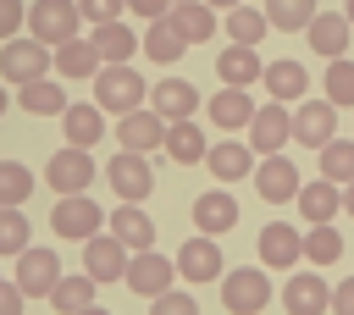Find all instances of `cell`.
Returning a JSON list of instances; mask_svg holds the SVG:
<instances>
[{
    "instance_id": "cell-46",
    "label": "cell",
    "mask_w": 354,
    "mask_h": 315,
    "mask_svg": "<svg viewBox=\"0 0 354 315\" xmlns=\"http://www.w3.org/2000/svg\"><path fill=\"white\" fill-rule=\"evenodd\" d=\"M332 315H354V276H343L332 287Z\"/></svg>"
},
{
    "instance_id": "cell-3",
    "label": "cell",
    "mask_w": 354,
    "mask_h": 315,
    "mask_svg": "<svg viewBox=\"0 0 354 315\" xmlns=\"http://www.w3.org/2000/svg\"><path fill=\"white\" fill-rule=\"evenodd\" d=\"M50 66H55V61H50V44H39L33 33L0 44V83H11V88L33 83V77H50Z\"/></svg>"
},
{
    "instance_id": "cell-8",
    "label": "cell",
    "mask_w": 354,
    "mask_h": 315,
    "mask_svg": "<svg viewBox=\"0 0 354 315\" xmlns=\"http://www.w3.org/2000/svg\"><path fill=\"white\" fill-rule=\"evenodd\" d=\"M94 155L88 149H77V144H61L55 155H50V166H44V182L55 188V193H88V182H94Z\"/></svg>"
},
{
    "instance_id": "cell-49",
    "label": "cell",
    "mask_w": 354,
    "mask_h": 315,
    "mask_svg": "<svg viewBox=\"0 0 354 315\" xmlns=\"http://www.w3.org/2000/svg\"><path fill=\"white\" fill-rule=\"evenodd\" d=\"M205 6H216V11H232V6H243V0H205Z\"/></svg>"
},
{
    "instance_id": "cell-23",
    "label": "cell",
    "mask_w": 354,
    "mask_h": 315,
    "mask_svg": "<svg viewBox=\"0 0 354 315\" xmlns=\"http://www.w3.org/2000/svg\"><path fill=\"white\" fill-rule=\"evenodd\" d=\"M304 33H310V50H315V55L337 61V55L348 50V33H354V28H348V17H343V11H315Z\"/></svg>"
},
{
    "instance_id": "cell-16",
    "label": "cell",
    "mask_w": 354,
    "mask_h": 315,
    "mask_svg": "<svg viewBox=\"0 0 354 315\" xmlns=\"http://www.w3.org/2000/svg\"><path fill=\"white\" fill-rule=\"evenodd\" d=\"M299 260H304V232L299 227H288V221L260 227V265L266 271H293Z\"/></svg>"
},
{
    "instance_id": "cell-5",
    "label": "cell",
    "mask_w": 354,
    "mask_h": 315,
    "mask_svg": "<svg viewBox=\"0 0 354 315\" xmlns=\"http://www.w3.org/2000/svg\"><path fill=\"white\" fill-rule=\"evenodd\" d=\"M77 28H83V11H77V0H33L28 6V33L39 39V44H66V39H77Z\"/></svg>"
},
{
    "instance_id": "cell-36",
    "label": "cell",
    "mask_w": 354,
    "mask_h": 315,
    "mask_svg": "<svg viewBox=\"0 0 354 315\" xmlns=\"http://www.w3.org/2000/svg\"><path fill=\"white\" fill-rule=\"evenodd\" d=\"M315 11H321L315 0H266V22L282 28V33H304Z\"/></svg>"
},
{
    "instance_id": "cell-40",
    "label": "cell",
    "mask_w": 354,
    "mask_h": 315,
    "mask_svg": "<svg viewBox=\"0 0 354 315\" xmlns=\"http://www.w3.org/2000/svg\"><path fill=\"white\" fill-rule=\"evenodd\" d=\"M33 193V171L22 160H0V204H22Z\"/></svg>"
},
{
    "instance_id": "cell-37",
    "label": "cell",
    "mask_w": 354,
    "mask_h": 315,
    "mask_svg": "<svg viewBox=\"0 0 354 315\" xmlns=\"http://www.w3.org/2000/svg\"><path fill=\"white\" fill-rule=\"evenodd\" d=\"M304 260H310V265H332V260H343V238H337L332 221H315V227L304 232Z\"/></svg>"
},
{
    "instance_id": "cell-35",
    "label": "cell",
    "mask_w": 354,
    "mask_h": 315,
    "mask_svg": "<svg viewBox=\"0 0 354 315\" xmlns=\"http://www.w3.org/2000/svg\"><path fill=\"white\" fill-rule=\"evenodd\" d=\"M221 28H227V39H232V44H260L271 22H266V11H254V6L243 0V6H232V11H227V22H221Z\"/></svg>"
},
{
    "instance_id": "cell-12",
    "label": "cell",
    "mask_w": 354,
    "mask_h": 315,
    "mask_svg": "<svg viewBox=\"0 0 354 315\" xmlns=\"http://www.w3.org/2000/svg\"><path fill=\"white\" fill-rule=\"evenodd\" d=\"M116 144H122V149H138V155H155V149L166 144V116L149 111V105L116 116Z\"/></svg>"
},
{
    "instance_id": "cell-25",
    "label": "cell",
    "mask_w": 354,
    "mask_h": 315,
    "mask_svg": "<svg viewBox=\"0 0 354 315\" xmlns=\"http://www.w3.org/2000/svg\"><path fill=\"white\" fill-rule=\"evenodd\" d=\"M205 166H210V177H216V182H238V177H254V149H249V144L221 138V144H210Z\"/></svg>"
},
{
    "instance_id": "cell-10",
    "label": "cell",
    "mask_w": 354,
    "mask_h": 315,
    "mask_svg": "<svg viewBox=\"0 0 354 315\" xmlns=\"http://www.w3.org/2000/svg\"><path fill=\"white\" fill-rule=\"evenodd\" d=\"M288 138H293V111H288L282 99L254 105V116H249V149H254V155H282Z\"/></svg>"
},
{
    "instance_id": "cell-42",
    "label": "cell",
    "mask_w": 354,
    "mask_h": 315,
    "mask_svg": "<svg viewBox=\"0 0 354 315\" xmlns=\"http://www.w3.org/2000/svg\"><path fill=\"white\" fill-rule=\"evenodd\" d=\"M149 315H199V298L183 293V287H166V293L149 298Z\"/></svg>"
},
{
    "instance_id": "cell-7",
    "label": "cell",
    "mask_w": 354,
    "mask_h": 315,
    "mask_svg": "<svg viewBox=\"0 0 354 315\" xmlns=\"http://www.w3.org/2000/svg\"><path fill=\"white\" fill-rule=\"evenodd\" d=\"M11 282H17L28 298H50V287L61 282V254H55L50 243H28V249L17 254V271H11Z\"/></svg>"
},
{
    "instance_id": "cell-2",
    "label": "cell",
    "mask_w": 354,
    "mask_h": 315,
    "mask_svg": "<svg viewBox=\"0 0 354 315\" xmlns=\"http://www.w3.org/2000/svg\"><path fill=\"white\" fill-rule=\"evenodd\" d=\"M144 99H149V83L138 77V66H100V72H94V105H100V111L127 116V111H138Z\"/></svg>"
},
{
    "instance_id": "cell-15",
    "label": "cell",
    "mask_w": 354,
    "mask_h": 315,
    "mask_svg": "<svg viewBox=\"0 0 354 315\" xmlns=\"http://www.w3.org/2000/svg\"><path fill=\"white\" fill-rule=\"evenodd\" d=\"M254 188H260L266 204H293L304 182H299V166H293L288 155H266V160L254 166Z\"/></svg>"
},
{
    "instance_id": "cell-47",
    "label": "cell",
    "mask_w": 354,
    "mask_h": 315,
    "mask_svg": "<svg viewBox=\"0 0 354 315\" xmlns=\"http://www.w3.org/2000/svg\"><path fill=\"white\" fill-rule=\"evenodd\" d=\"M22 304H28V293H22L17 282H6V287H0V315H22Z\"/></svg>"
},
{
    "instance_id": "cell-39",
    "label": "cell",
    "mask_w": 354,
    "mask_h": 315,
    "mask_svg": "<svg viewBox=\"0 0 354 315\" xmlns=\"http://www.w3.org/2000/svg\"><path fill=\"white\" fill-rule=\"evenodd\" d=\"M321 177H332L337 188L354 182V138H332V144H321Z\"/></svg>"
},
{
    "instance_id": "cell-27",
    "label": "cell",
    "mask_w": 354,
    "mask_h": 315,
    "mask_svg": "<svg viewBox=\"0 0 354 315\" xmlns=\"http://www.w3.org/2000/svg\"><path fill=\"white\" fill-rule=\"evenodd\" d=\"M50 61H55V72H61V77H94V72L105 66V61H100V50H94V39H83V33H77V39H66V44H55V50H50Z\"/></svg>"
},
{
    "instance_id": "cell-11",
    "label": "cell",
    "mask_w": 354,
    "mask_h": 315,
    "mask_svg": "<svg viewBox=\"0 0 354 315\" xmlns=\"http://www.w3.org/2000/svg\"><path fill=\"white\" fill-rule=\"evenodd\" d=\"M138 298H155V293H166L171 282H177V260H166L160 249H138L133 260H127V276H122Z\"/></svg>"
},
{
    "instance_id": "cell-30",
    "label": "cell",
    "mask_w": 354,
    "mask_h": 315,
    "mask_svg": "<svg viewBox=\"0 0 354 315\" xmlns=\"http://www.w3.org/2000/svg\"><path fill=\"white\" fill-rule=\"evenodd\" d=\"M61 133H66V144L94 149V144L105 138V111H100V105H66V111H61Z\"/></svg>"
},
{
    "instance_id": "cell-29",
    "label": "cell",
    "mask_w": 354,
    "mask_h": 315,
    "mask_svg": "<svg viewBox=\"0 0 354 315\" xmlns=\"http://www.w3.org/2000/svg\"><path fill=\"white\" fill-rule=\"evenodd\" d=\"M205 111H210V122H216L221 133H232V127H249L254 99H249V88H227V83H221V88L210 94V105H205Z\"/></svg>"
},
{
    "instance_id": "cell-43",
    "label": "cell",
    "mask_w": 354,
    "mask_h": 315,
    "mask_svg": "<svg viewBox=\"0 0 354 315\" xmlns=\"http://www.w3.org/2000/svg\"><path fill=\"white\" fill-rule=\"evenodd\" d=\"M77 11H83V22L94 28V22H116V17L127 11V0H77Z\"/></svg>"
},
{
    "instance_id": "cell-21",
    "label": "cell",
    "mask_w": 354,
    "mask_h": 315,
    "mask_svg": "<svg viewBox=\"0 0 354 315\" xmlns=\"http://www.w3.org/2000/svg\"><path fill=\"white\" fill-rule=\"evenodd\" d=\"M105 227H111L133 254H138V249H155V221H149V210H144V204H127V199H122V204L105 216Z\"/></svg>"
},
{
    "instance_id": "cell-13",
    "label": "cell",
    "mask_w": 354,
    "mask_h": 315,
    "mask_svg": "<svg viewBox=\"0 0 354 315\" xmlns=\"http://www.w3.org/2000/svg\"><path fill=\"white\" fill-rule=\"evenodd\" d=\"M177 276H183V282H194V287L221 282V243H216V238H205V232H194V238L177 249Z\"/></svg>"
},
{
    "instance_id": "cell-18",
    "label": "cell",
    "mask_w": 354,
    "mask_h": 315,
    "mask_svg": "<svg viewBox=\"0 0 354 315\" xmlns=\"http://www.w3.org/2000/svg\"><path fill=\"white\" fill-rule=\"evenodd\" d=\"M194 227H199L205 238H221V232H232V227H238V199L227 193V182L194 199Z\"/></svg>"
},
{
    "instance_id": "cell-20",
    "label": "cell",
    "mask_w": 354,
    "mask_h": 315,
    "mask_svg": "<svg viewBox=\"0 0 354 315\" xmlns=\"http://www.w3.org/2000/svg\"><path fill=\"white\" fill-rule=\"evenodd\" d=\"M216 77H221L227 88H249V83L266 77V61L254 55V44H227V50L216 55Z\"/></svg>"
},
{
    "instance_id": "cell-50",
    "label": "cell",
    "mask_w": 354,
    "mask_h": 315,
    "mask_svg": "<svg viewBox=\"0 0 354 315\" xmlns=\"http://www.w3.org/2000/svg\"><path fill=\"white\" fill-rule=\"evenodd\" d=\"M6 111H11V94H6V83H0V116H6Z\"/></svg>"
},
{
    "instance_id": "cell-4",
    "label": "cell",
    "mask_w": 354,
    "mask_h": 315,
    "mask_svg": "<svg viewBox=\"0 0 354 315\" xmlns=\"http://www.w3.org/2000/svg\"><path fill=\"white\" fill-rule=\"evenodd\" d=\"M221 304L232 315H260L271 304V276L266 265H238V271H221Z\"/></svg>"
},
{
    "instance_id": "cell-6",
    "label": "cell",
    "mask_w": 354,
    "mask_h": 315,
    "mask_svg": "<svg viewBox=\"0 0 354 315\" xmlns=\"http://www.w3.org/2000/svg\"><path fill=\"white\" fill-rule=\"evenodd\" d=\"M105 182H111V193H116V199H127V204H144V199H149V188H155V166H149V155H138V149H122V155H111V166H105Z\"/></svg>"
},
{
    "instance_id": "cell-53",
    "label": "cell",
    "mask_w": 354,
    "mask_h": 315,
    "mask_svg": "<svg viewBox=\"0 0 354 315\" xmlns=\"http://www.w3.org/2000/svg\"><path fill=\"white\" fill-rule=\"evenodd\" d=\"M0 287H6V276H0Z\"/></svg>"
},
{
    "instance_id": "cell-52",
    "label": "cell",
    "mask_w": 354,
    "mask_h": 315,
    "mask_svg": "<svg viewBox=\"0 0 354 315\" xmlns=\"http://www.w3.org/2000/svg\"><path fill=\"white\" fill-rule=\"evenodd\" d=\"M77 315H111V309H100V304H88V309H77Z\"/></svg>"
},
{
    "instance_id": "cell-44",
    "label": "cell",
    "mask_w": 354,
    "mask_h": 315,
    "mask_svg": "<svg viewBox=\"0 0 354 315\" xmlns=\"http://www.w3.org/2000/svg\"><path fill=\"white\" fill-rule=\"evenodd\" d=\"M28 22V6L22 0H0V44L6 39H17V28Z\"/></svg>"
},
{
    "instance_id": "cell-28",
    "label": "cell",
    "mask_w": 354,
    "mask_h": 315,
    "mask_svg": "<svg viewBox=\"0 0 354 315\" xmlns=\"http://www.w3.org/2000/svg\"><path fill=\"white\" fill-rule=\"evenodd\" d=\"M66 105L72 99H66V88L55 77H33V83L17 88V111H28V116H61Z\"/></svg>"
},
{
    "instance_id": "cell-51",
    "label": "cell",
    "mask_w": 354,
    "mask_h": 315,
    "mask_svg": "<svg viewBox=\"0 0 354 315\" xmlns=\"http://www.w3.org/2000/svg\"><path fill=\"white\" fill-rule=\"evenodd\" d=\"M343 17H348V28H354V0H343Z\"/></svg>"
},
{
    "instance_id": "cell-17",
    "label": "cell",
    "mask_w": 354,
    "mask_h": 315,
    "mask_svg": "<svg viewBox=\"0 0 354 315\" xmlns=\"http://www.w3.org/2000/svg\"><path fill=\"white\" fill-rule=\"evenodd\" d=\"M282 309L288 315H326L332 309V287L315 276V271H293L282 282Z\"/></svg>"
},
{
    "instance_id": "cell-9",
    "label": "cell",
    "mask_w": 354,
    "mask_h": 315,
    "mask_svg": "<svg viewBox=\"0 0 354 315\" xmlns=\"http://www.w3.org/2000/svg\"><path fill=\"white\" fill-rule=\"evenodd\" d=\"M127 260H133V249H127L116 232H94V238L83 243V271H88L100 287L122 282V276H127Z\"/></svg>"
},
{
    "instance_id": "cell-32",
    "label": "cell",
    "mask_w": 354,
    "mask_h": 315,
    "mask_svg": "<svg viewBox=\"0 0 354 315\" xmlns=\"http://www.w3.org/2000/svg\"><path fill=\"white\" fill-rule=\"evenodd\" d=\"M266 94L271 99H282V105H293V99H304V88H310V72L299 66V61H266Z\"/></svg>"
},
{
    "instance_id": "cell-24",
    "label": "cell",
    "mask_w": 354,
    "mask_h": 315,
    "mask_svg": "<svg viewBox=\"0 0 354 315\" xmlns=\"http://www.w3.org/2000/svg\"><path fill=\"white\" fill-rule=\"evenodd\" d=\"M177 166H199L205 155H210V138H205V127L188 116V122H166V144H160Z\"/></svg>"
},
{
    "instance_id": "cell-22",
    "label": "cell",
    "mask_w": 354,
    "mask_h": 315,
    "mask_svg": "<svg viewBox=\"0 0 354 315\" xmlns=\"http://www.w3.org/2000/svg\"><path fill=\"white\" fill-rule=\"evenodd\" d=\"M166 22L188 39V44H205L210 33H216V22H221V11L216 6H205V0H171V11H166Z\"/></svg>"
},
{
    "instance_id": "cell-1",
    "label": "cell",
    "mask_w": 354,
    "mask_h": 315,
    "mask_svg": "<svg viewBox=\"0 0 354 315\" xmlns=\"http://www.w3.org/2000/svg\"><path fill=\"white\" fill-rule=\"evenodd\" d=\"M50 232L66 238V243H88L94 232H105L100 199H88V193H55V204H50Z\"/></svg>"
},
{
    "instance_id": "cell-45",
    "label": "cell",
    "mask_w": 354,
    "mask_h": 315,
    "mask_svg": "<svg viewBox=\"0 0 354 315\" xmlns=\"http://www.w3.org/2000/svg\"><path fill=\"white\" fill-rule=\"evenodd\" d=\"M127 11H133V17H144V22H160V17L171 11V0H127Z\"/></svg>"
},
{
    "instance_id": "cell-14",
    "label": "cell",
    "mask_w": 354,
    "mask_h": 315,
    "mask_svg": "<svg viewBox=\"0 0 354 315\" xmlns=\"http://www.w3.org/2000/svg\"><path fill=\"white\" fill-rule=\"evenodd\" d=\"M332 138H337V105H332V99H304V105L293 111V144L321 149V144H332Z\"/></svg>"
},
{
    "instance_id": "cell-19",
    "label": "cell",
    "mask_w": 354,
    "mask_h": 315,
    "mask_svg": "<svg viewBox=\"0 0 354 315\" xmlns=\"http://www.w3.org/2000/svg\"><path fill=\"white\" fill-rule=\"evenodd\" d=\"M149 111H160L166 122H188V116L199 111V88H194L188 77H160V83L149 88Z\"/></svg>"
},
{
    "instance_id": "cell-31",
    "label": "cell",
    "mask_w": 354,
    "mask_h": 315,
    "mask_svg": "<svg viewBox=\"0 0 354 315\" xmlns=\"http://www.w3.org/2000/svg\"><path fill=\"white\" fill-rule=\"evenodd\" d=\"M293 204H299V216L315 227V221H332V216L343 210V188H337L332 177H315L310 188H299V199H293Z\"/></svg>"
},
{
    "instance_id": "cell-26",
    "label": "cell",
    "mask_w": 354,
    "mask_h": 315,
    "mask_svg": "<svg viewBox=\"0 0 354 315\" xmlns=\"http://www.w3.org/2000/svg\"><path fill=\"white\" fill-rule=\"evenodd\" d=\"M88 39H94V50H100V61H105V66H127V61H133V50H138V39H133V28H127L122 17H116V22H94V33H88Z\"/></svg>"
},
{
    "instance_id": "cell-41",
    "label": "cell",
    "mask_w": 354,
    "mask_h": 315,
    "mask_svg": "<svg viewBox=\"0 0 354 315\" xmlns=\"http://www.w3.org/2000/svg\"><path fill=\"white\" fill-rule=\"evenodd\" d=\"M326 99H332V105H354V61L337 55V61L326 66Z\"/></svg>"
},
{
    "instance_id": "cell-34",
    "label": "cell",
    "mask_w": 354,
    "mask_h": 315,
    "mask_svg": "<svg viewBox=\"0 0 354 315\" xmlns=\"http://www.w3.org/2000/svg\"><path fill=\"white\" fill-rule=\"evenodd\" d=\"M94 287H100V282H94L88 271H77V276H61V282L50 287V304H55L61 315H77V309H88V304H94Z\"/></svg>"
},
{
    "instance_id": "cell-48",
    "label": "cell",
    "mask_w": 354,
    "mask_h": 315,
    "mask_svg": "<svg viewBox=\"0 0 354 315\" xmlns=\"http://www.w3.org/2000/svg\"><path fill=\"white\" fill-rule=\"evenodd\" d=\"M343 210L354 216V182H343Z\"/></svg>"
},
{
    "instance_id": "cell-33",
    "label": "cell",
    "mask_w": 354,
    "mask_h": 315,
    "mask_svg": "<svg viewBox=\"0 0 354 315\" xmlns=\"http://www.w3.org/2000/svg\"><path fill=\"white\" fill-rule=\"evenodd\" d=\"M138 50H144L155 66H177V61H183V50H188V39H183V33L160 17V22H149V33L138 39Z\"/></svg>"
},
{
    "instance_id": "cell-38",
    "label": "cell",
    "mask_w": 354,
    "mask_h": 315,
    "mask_svg": "<svg viewBox=\"0 0 354 315\" xmlns=\"http://www.w3.org/2000/svg\"><path fill=\"white\" fill-rule=\"evenodd\" d=\"M28 243H33L28 210H22V204H0V254H22Z\"/></svg>"
}]
</instances>
